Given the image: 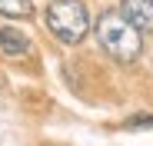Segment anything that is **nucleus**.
Instances as JSON below:
<instances>
[{"instance_id":"423d86ee","label":"nucleus","mask_w":153,"mask_h":146,"mask_svg":"<svg viewBox=\"0 0 153 146\" xmlns=\"http://www.w3.org/2000/svg\"><path fill=\"white\" fill-rule=\"evenodd\" d=\"M130 130H150L153 126V116L150 113H143V116H137V119H130V123H126Z\"/></svg>"},{"instance_id":"20e7f679","label":"nucleus","mask_w":153,"mask_h":146,"mask_svg":"<svg viewBox=\"0 0 153 146\" xmlns=\"http://www.w3.org/2000/svg\"><path fill=\"white\" fill-rule=\"evenodd\" d=\"M0 50L10 53V57L27 53V50H30V40H27V33H20V30H13V27H0Z\"/></svg>"},{"instance_id":"39448f33","label":"nucleus","mask_w":153,"mask_h":146,"mask_svg":"<svg viewBox=\"0 0 153 146\" xmlns=\"http://www.w3.org/2000/svg\"><path fill=\"white\" fill-rule=\"evenodd\" d=\"M0 13L4 17H30L33 7H30V0H0Z\"/></svg>"},{"instance_id":"7ed1b4c3","label":"nucleus","mask_w":153,"mask_h":146,"mask_svg":"<svg viewBox=\"0 0 153 146\" xmlns=\"http://www.w3.org/2000/svg\"><path fill=\"white\" fill-rule=\"evenodd\" d=\"M120 13L130 20L137 30H153V0H123Z\"/></svg>"},{"instance_id":"f257e3e1","label":"nucleus","mask_w":153,"mask_h":146,"mask_svg":"<svg viewBox=\"0 0 153 146\" xmlns=\"http://www.w3.org/2000/svg\"><path fill=\"white\" fill-rule=\"evenodd\" d=\"M97 40H100V46H103L117 63H133L140 57V50H143L140 30L120 10L100 13V20H97Z\"/></svg>"},{"instance_id":"f03ea898","label":"nucleus","mask_w":153,"mask_h":146,"mask_svg":"<svg viewBox=\"0 0 153 146\" xmlns=\"http://www.w3.org/2000/svg\"><path fill=\"white\" fill-rule=\"evenodd\" d=\"M47 27L53 30V37H60L63 43H76L90 20H87V7L80 0H53V4L47 7Z\"/></svg>"}]
</instances>
